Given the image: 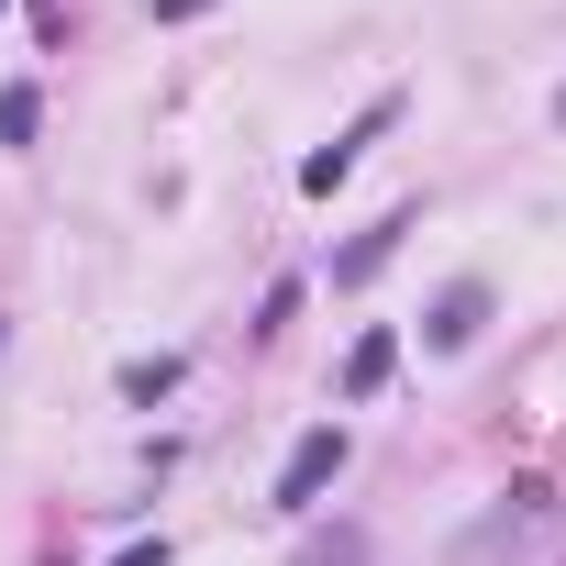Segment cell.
<instances>
[{"mask_svg":"<svg viewBox=\"0 0 566 566\" xmlns=\"http://www.w3.org/2000/svg\"><path fill=\"white\" fill-rule=\"evenodd\" d=\"M345 478V422H323V433H301V455L277 467V511H312L323 489Z\"/></svg>","mask_w":566,"mask_h":566,"instance_id":"cell-1","label":"cell"},{"mask_svg":"<svg viewBox=\"0 0 566 566\" xmlns=\"http://www.w3.org/2000/svg\"><path fill=\"white\" fill-rule=\"evenodd\" d=\"M389 123H400V90H378V101H367V112H356V134H345V145H334V156H312V167H301V189H334V178H345V167H356V156H367V145H378V134H389Z\"/></svg>","mask_w":566,"mask_h":566,"instance_id":"cell-2","label":"cell"},{"mask_svg":"<svg viewBox=\"0 0 566 566\" xmlns=\"http://www.w3.org/2000/svg\"><path fill=\"white\" fill-rule=\"evenodd\" d=\"M478 323H489V290H478V277L433 301V345H444V356H455V345H478Z\"/></svg>","mask_w":566,"mask_h":566,"instance_id":"cell-3","label":"cell"},{"mask_svg":"<svg viewBox=\"0 0 566 566\" xmlns=\"http://www.w3.org/2000/svg\"><path fill=\"white\" fill-rule=\"evenodd\" d=\"M378 378H389V334H367V345H356V356H345V400H367V389H378Z\"/></svg>","mask_w":566,"mask_h":566,"instance_id":"cell-4","label":"cell"}]
</instances>
